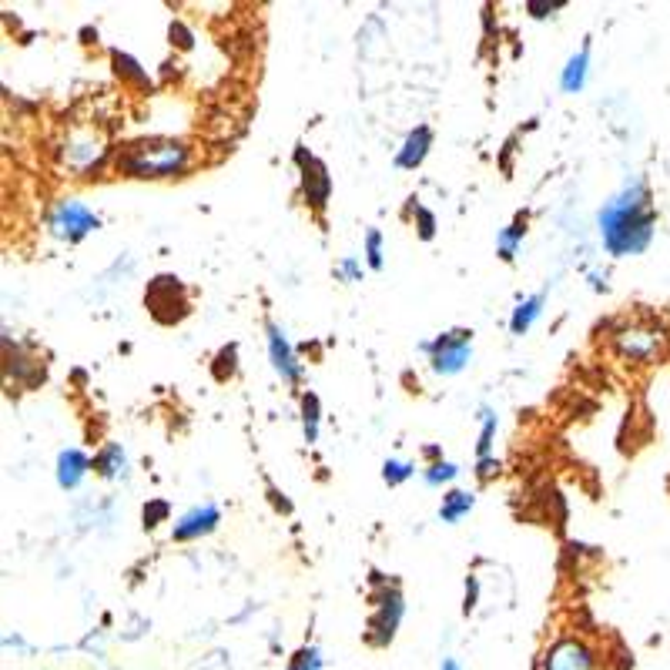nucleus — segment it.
<instances>
[{
	"label": "nucleus",
	"instance_id": "obj_24",
	"mask_svg": "<svg viewBox=\"0 0 670 670\" xmlns=\"http://www.w3.org/2000/svg\"><path fill=\"white\" fill-rule=\"evenodd\" d=\"M493 436H496V416L490 413V409H483V433H480V446H476V453H480V459H490Z\"/></svg>",
	"mask_w": 670,
	"mask_h": 670
},
{
	"label": "nucleus",
	"instance_id": "obj_20",
	"mask_svg": "<svg viewBox=\"0 0 670 670\" xmlns=\"http://www.w3.org/2000/svg\"><path fill=\"white\" fill-rule=\"evenodd\" d=\"M302 429H305V443L319 439V396H315V392H305L302 396Z\"/></svg>",
	"mask_w": 670,
	"mask_h": 670
},
{
	"label": "nucleus",
	"instance_id": "obj_2",
	"mask_svg": "<svg viewBox=\"0 0 670 670\" xmlns=\"http://www.w3.org/2000/svg\"><path fill=\"white\" fill-rule=\"evenodd\" d=\"M188 161V148L168 138L134 141L118 151V171L128 178H178L185 175Z\"/></svg>",
	"mask_w": 670,
	"mask_h": 670
},
{
	"label": "nucleus",
	"instance_id": "obj_11",
	"mask_svg": "<svg viewBox=\"0 0 670 670\" xmlns=\"http://www.w3.org/2000/svg\"><path fill=\"white\" fill-rule=\"evenodd\" d=\"M218 520H222V513H218V506L215 503H201V506H195V510H188L181 520L175 523V540H198V536H205V533H212L215 526H218Z\"/></svg>",
	"mask_w": 670,
	"mask_h": 670
},
{
	"label": "nucleus",
	"instance_id": "obj_33",
	"mask_svg": "<svg viewBox=\"0 0 670 670\" xmlns=\"http://www.w3.org/2000/svg\"><path fill=\"white\" fill-rule=\"evenodd\" d=\"M590 279H593V289H597V292H600V289H607V275L593 272V275H590Z\"/></svg>",
	"mask_w": 670,
	"mask_h": 670
},
{
	"label": "nucleus",
	"instance_id": "obj_15",
	"mask_svg": "<svg viewBox=\"0 0 670 670\" xmlns=\"http://www.w3.org/2000/svg\"><path fill=\"white\" fill-rule=\"evenodd\" d=\"M543 305H547V289L536 292V295H530V299H523V302L513 309L510 332H513V335H526V332H530V325H533L536 319H540Z\"/></svg>",
	"mask_w": 670,
	"mask_h": 670
},
{
	"label": "nucleus",
	"instance_id": "obj_10",
	"mask_svg": "<svg viewBox=\"0 0 670 670\" xmlns=\"http://www.w3.org/2000/svg\"><path fill=\"white\" fill-rule=\"evenodd\" d=\"M265 329H268V356H272L275 372H279V376H282L285 382H299V376H302V362L295 359V352H292V346H289V339H285V332H282L275 322H268Z\"/></svg>",
	"mask_w": 670,
	"mask_h": 670
},
{
	"label": "nucleus",
	"instance_id": "obj_18",
	"mask_svg": "<svg viewBox=\"0 0 670 670\" xmlns=\"http://www.w3.org/2000/svg\"><path fill=\"white\" fill-rule=\"evenodd\" d=\"M94 469H98L104 480H114L118 473H124V453H121V446H114V443L104 446L101 453L94 456Z\"/></svg>",
	"mask_w": 670,
	"mask_h": 670
},
{
	"label": "nucleus",
	"instance_id": "obj_8",
	"mask_svg": "<svg viewBox=\"0 0 670 670\" xmlns=\"http://www.w3.org/2000/svg\"><path fill=\"white\" fill-rule=\"evenodd\" d=\"M543 670H593V654L590 647L577 637H563L547 650Z\"/></svg>",
	"mask_w": 670,
	"mask_h": 670
},
{
	"label": "nucleus",
	"instance_id": "obj_23",
	"mask_svg": "<svg viewBox=\"0 0 670 670\" xmlns=\"http://www.w3.org/2000/svg\"><path fill=\"white\" fill-rule=\"evenodd\" d=\"M409 476H413V466H409V463H402V459H389V463L382 466V480H386L389 486L406 483Z\"/></svg>",
	"mask_w": 670,
	"mask_h": 670
},
{
	"label": "nucleus",
	"instance_id": "obj_13",
	"mask_svg": "<svg viewBox=\"0 0 670 670\" xmlns=\"http://www.w3.org/2000/svg\"><path fill=\"white\" fill-rule=\"evenodd\" d=\"M101 141L91 138V134H78V138L67 141V165L78 168V171H88V168H98L101 165Z\"/></svg>",
	"mask_w": 670,
	"mask_h": 670
},
{
	"label": "nucleus",
	"instance_id": "obj_12",
	"mask_svg": "<svg viewBox=\"0 0 670 670\" xmlns=\"http://www.w3.org/2000/svg\"><path fill=\"white\" fill-rule=\"evenodd\" d=\"M429 148H433V131L426 128V124H419L416 131H409L406 145L399 148L396 155V168H406V171H416L419 165L426 161Z\"/></svg>",
	"mask_w": 670,
	"mask_h": 670
},
{
	"label": "nucleus",
	"instance_id": "obj_31",
	"mask_svg": "<svg viewBox=\"0 0 670 670\" xmlns=\"http://www.w3.org/2000/svg\"><path fill=\"white\" fill-rule=\"evenodd\" d=\"M476 593H480V587H476V577H469V580H466V607H463L466 614L476 607Z\"/></svg>",
	"mask_w": 670,
	"mask_h": 670
},
{
	"label": "nucleus",
	"instance_id": "obj_25",
	"mask_svg": "<svg viewBox=\"0 0 670 670\" xmlns=\"http://www.w3.org/2000/svg\"><path fill=\"white\" fill-rule=\"evenodd\" d=\"M366 255L372 268H382V235L379 228H369L366 232Z\"/></svg>",
	"mask_w": 670,
	"mask_h": 670
},
{
	"label": "nucleus",
	"instance_id": "obj_30",
	"mask_svg": "<svg viewBox=\"0 0 670 670\" xmlns=\"http://www.w3.org/2000/svg\"><path fill=\"white\" fill-rule=\"evenodd\" d=\"M560 0L557 4H536V0H530V4H526V11H530L533 17H547V14H553V11H560Z\"/></svg>",
	"mask_w": 670,
	"mask_h": 670
},
{
	"label": "nucleus",
	"instance_id": "obj_7",
	"mask_svg": "<svg viewBox=\"0 0 670 670\" xmlns=\"http://www.w3.org/2000/svg\"><path fill=\"white\" fill-rule=\"evenodd\" d=\"M295 165L302 171V195H305V205H312L315 212H322L325 205H329V195H332V178L325 165L315 155H309L302 145L295 151Z\"/></svg>",
	"mask_w": 670,
	"mask_h": 670
},
{
	"label": "nucleus",
	"instance_id": "obj_5",
	"mask_svg": "<svg viewBox=\"0 0 670 670\" xmlns=\"http://www.w3.org/2000/svg\"><path fill=\"white\" fill-rule=\"evenodd\" d=\"M47 228H51V235L64 238V242H81L84 235H91L94 228H98V215H94L91 208H84L81 201L67 198L54 205L51 218H47Z\"/></svg>",
	"mask_w": 670,
	"mask_h": 670
},
{
	"label": "nucleus",
	"instance_id": "obj_14",
	"mask_svg": "<svg viewBox=\"0 0 670 670\" xmlns=\"http://www.w3.org/2000/svg\"><path fill=\"white\" fill-rule=\"evenodd\" d=\"M88 469H91V463L81 449H64V453L57 456V483H61V490H74V486L84 480Z\"/></svg>",
	"mask_w": 670,
	"mask_h": 670
},
{
	"label": "nucleus",
	"instance_id": "obj_1",
	"mask_svg": "<svg viewBox=\"0 0 670 670\" xmlns=\"http://www.w3.org/2000/svg\"><path fill=\"white\" fill-rule=\"evenodd\" d=\"M600 222V238L603 248L610 255H637L644 252L650 242V232H654V208H650V195L644 188V181H634L627 185L614 201L600 208L597 215Z\"/></svg>",
	"mask_w": 670,
	"mask_h": 670
},
{
	"label": "nucleus",
	"instance_id": "obj_32",
	"mask_svg": "<svg viewBox=\"0 0 670 670\" xmlns=\"http://www.w3.org/2000/svg\"><path fill=\"white\" fill-rule=\"evenodd\" d=\"M500 469V463L496 459H480V466H476V473H480V480H490V476Z\"/></svg>",
	"mask_w": 670,
	"mask_h": 670
},
{
	"label": "nucleus",
	"instance_id": "obj_28",
	"mask_svg": "<svg viewBox=\"0 0 670 670\" xmlns=\"http://www.w3.org/2000/svg\"><path fill=\"white\" fill-rule=\"evenodd\" d=\"M416 218H419V235L423 238H433V232H436V218L426 212V208H419L416 205Z\"/></svg>",
	"mask_w": 670,
	"mask_h": 670
},
{
	"label": "nucleus",
	"instance_id": "obj_17",
	"mask_svg": "<svg viewBox=\"0 0 670 670\" xmlns=\"http://www.w3.org/2000/svg\"><path fill=\"white\" fill-rule=\"evenodd\" d=\"M473 493H463V490H453L443 496V506H439V520L443 523H459L463 516L473 510Z\"/></svg>",
	"mask_w": 670,
	"mask_h": 670
},
{
	"label": "nucleus",
	"instance_id": "obj_4",
	"mask_svg": "<svg viewBox=\"0 0 670 670\" xmlns=\"http://www.w3.org/2000/svg\"><path fill=\"white\" fill-rule=\"evenodd\" d=\"M423 349L429 352L433 369L439 376H456V372L466 369L469 356H473V332H466V329L446 332V335H439L433 346H423Z\"/></svg>",
	"mask_w": 670,
	"mask_h": 670
},
{
	"label": "nucleus",
	"instance_id": "obj_21",
	"mask_svg": "<svg viewBox=\"0 0 670 670\" xmlns=\"http://www.w3.org/2000/svg\"><path fill=\"white\" fill-rule=\"evenodd\" d=\"M235 359H238V346H225L222 352L215 356V366H212V372H215V379L218 382H228L235 376Z\"/></svg>",
	"mask_w": 670,
	"mask_h": 670
},
{
	"label": "nucleus",
	"instance_id": "obj_9",
	"mask_svg": "<svg viewBox=\"0 0 670 670\" xmlns=\"http://www.w3.org/2000/svg\"><path fill=\"white\" fill-rule=\"evenodd\" d=\"M617 349L624 352L627 359L650 362L664 349V335L657 329H620L617 332Z\"/></svg>",
	"mask_w": 670,
	"mask_h": 670
},
{
	"label": "nucleus",
	"instance_id": "obj_34",
	"mask_svg": "<svg viewBox=\"0 0 670 670\" xmlns=\"http://www.w3.org/2000/svg\"><path fill=\"white\" fill-rule=\"evenodd\" d=\"M443 670H459V664H456V660H446V664H443Z\"/></svg>",
	"mask_w": 670,
	"mask_h": 670
},
{
	"label": "nucleus",
	"instance_id": "obj_3",
	"mask_svg": "<svg viewBox=\"0 0 670 670\" xmlns=\"http://www.w3.org/2000/svg\"><path fill=\"white\" fill-rule=\"evenodd\" d=\"M145 305H148V312L155 315V322L175 325L188 315V292L175 275H158V279L148 282Z\"/></svg>",
	"mask_w": 670,
	"mask_h": 670
},
{
	"label": "nucleus",
	"instance_id": "obj_27",
	"mask_svg": "<svg viewBox=\"0 0 670 670\" xmlns=\"http://www.w3.org/2000/svg\"><path fill=\"white\" fill-rule=\"evenodd\" d=\"M322 667V660H319V650H302L299 657H295V664L289 667V670H319Z\"/></svg>",
	"mask_w": 670,
	"mask_h": 670
},
{
	"label": "nucleus",
	"instance_id": "obj_22",
	"mask_svg": "<svg viewBox=\"0 0 670 670\" xmlns=\"http://www.w3.org/2000/svg\"><path fill=\"white\" fill-rule=\"evenodd\" d=\"M456 476H459L456 463H446V459H443V463H433V466L426 469V483H429V486H443V483H453Z\"/></svg>",
	"mask_w": 670,
	"mask_h": 670
},
{
	"label": "nucleus",
	"instance_id": "obj_29",
	"mask_svg": "<svg viewBox=\"0 0 670 670\" xmlns=\"http://www.w3.org/2000/svg\"><path fill=\"white\" fill-rule=\"evenodd\" d=\"M339 275H346V279L359 282V279H362V268H359V262H356V258H346V262L339 265Z\"/></svg>",
	"mask_w": 670,
	"mask_h": 670
},
{
	"label": "nucleus",
	"instance_id": "obj_26",
	"mask_svg": "<svg viewBox=\"0 0 670 670\" xmlns=\"http://www.w3.org/2000/svg\"><path fill=\"white\" fill-rule=\"evenodd\" d=\"M161 520H168V503L165 500H155L145 506V530H155Z\"/></svg>",
	"mask_w": 670,
	"mask_h": 670
},
{
	"label": "nucleus",
	"instance_id": "obj_19",
	"mask_svg": "<svg viewBox=\"0 0 670 670\" xmlns=\"http://www.w3.org/2000/svg\"><path fill=\"white\" fill-rule=\"evenodd\" d=\"M523 235H526V215H520L510 228H503V232H500V242H496V245H500L503 262H513V258H516V248H520Z\"/></svg>",
	"mask_w": 670,
	"mask_h": 670
},
{
	"label": "nucleus",
	"instance_id": "obj_16",
	"mask_svg": "<svg viewBox=\"0 0 670 670\" xmlns=\"http://www.w3.org/2000/svg\"><path fill=\"white\" fill-rule=\"evenodd\" d=\"M587 64H590V44L580 47V54H573L567 67H563L560 74V88L567 94H577L583 84H587Z\"/></svg>",
	"mask_w": 670,
	"mask_h": 670
},
{
	"label": "nucleus",
	"instance_id": "obj_6",
	"mask_svg": "<svg viewBox=\"0 0 670 670\" xmlns=\"http://www.w3.org/2000/svg\"><path fill=\"white\" fill-rule=\"evenodd\" d=\"M372 600H376V614L369 617V644L386 647L389 640L396 637L402 610H406L402 607V593L396 587H386L379 597H372Z\"/></svg>",
	"mask_w": 670,
	"mask_h": 670
}]
</instances>
